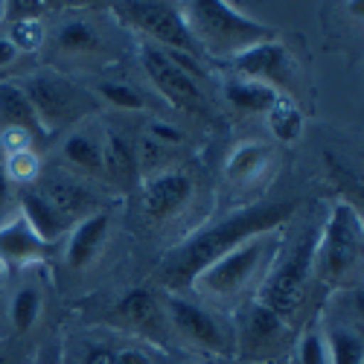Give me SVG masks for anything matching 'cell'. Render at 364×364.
<instances>
[{"mask_svg": "<svg viewBox=\"0 0 364 364\" xmlns=\"http://www.w3.org/2000/svg\"><path fill=\"white\" fill-rule=\"evenodd\" d=\"M291 210H294V204H289V201L286 204H257V207L239 210V213H230L222 222L198 230L196 236H190L184 245H178L164 259V280L172 289L190 286L198 271H204L210 262H216L236 245H242L245 239H251L257 233H271L274 228H280L291 216Z\"/></svg>", "mask_w": 364, "mask_h": 364, "instance_id": "6da1fadb", "label": "cell"}, {"mask_svg": "<svg viewBox=\"0 0 364 364\" xmlns=\"http://www.w3.org/2000/svg\"><path fill=\"white\" fill-rule=\"evenodd\" d=\"M178 9L201 55L233 62L248 47L274 38L265 23L242 15L239 9L228 4H216V0H207V4H181Z\"/></svg>", "mask_w": 364, "mask_h": 364, "instance_id": "7a4b0ae2", "label": "cell"}, {"mask_svg": "<svg viewBox=\"0 0 364 364\" xmlns=\"http://www.w3.org/2000/svg\"><path fill=\"white\" fill-rule=\"evenodd\" d=\"M271 245H274V236L271 233H257L245 239L242 245H236L216 262H210L204 271H198L190 283L193 291L213 303H228V300L242 297L262 277L265 262L271 257Z\"/></svg>", "mask_w": 364, "mask_h": 364, "instance_id": "3957f363", "label": "cell"}, {"mask_svg": "<svg viewBox=\"0 0 364 364\" xmlns=\"http://www.w3.org/2000/svg\"><path fill=\"white\" fill-rule=\"evenodd\" d=\"M358 259H361V219L355 207L341 201L332 207L329 219L318 230L315 274L329 286L347 283Z\"/></svg>", "mask_w": 364, "mask_h": 364, "instance_id": "277c9868", "label": "cell"}, {"mask_svg": "<svg viewBox=\"0 0 364 364\" xmlns=\"http://www.w3.org/2000/svg\"><path fill=\"white\" fill-rule=\"evenodd\" d=\"M315 245H318V230L303 236L283 257V262L268 271L257 291V300L262 306L283 321H291V315L300 309L303 297H306L309 277L315 271Z\"/></svg>", "mask_w": 364, "mask_h": 364, "instance_id": "5b68a950", "label": "cell"}, {"mask_svg": "<svg viewBox=\"0 0 364 364\" xmlns=\"http://www.w3.org/2000/svg\"><path fill=\"white\" fill-rule=\"evenodd\" d=\"M166 321L172 323V329L178 332L184 341H190L193 347L210 353V355H233L236 353V332L233 326L210 306L181 297V294H169L164 303Z\"/></svg>", "mask_w": 364, "mask_h": 364, "instance_id": "8992f818", "label": "cell"}, {"mask_svg": "<svg viewBox=\"0 0 364 364\" xmlns=\"http://www.w3.org/2000/svg\"><path fill=\"white\" fill-rule=\"evenodd\" d=\"M21 90L26 94V100L33 102L41 126L47 129V134H53L55 129L70 126L87 111V97L82 90L65 79L55 70H36L21 82Z\"/></svg>", "mask_w": 364, "mask_h": 364, "instance_id": "52a82bcc", "label": "cell"}, {"mask_svg": "<svg viewBox=\"0 0 364 364\" xmlns=\"http://www.w3.org/2000/svg\"><path fill=\"white\" fill-rule=\"evenodd\" d=\"M114 12L129 26H137L149 38V44L201 58L178 6H172V4H114Z\"/></svg>", "mask_w": 364, "mask_h": 364, "instance_id": "ba28073f", "label": "cell"}, {"mask_svg": "<svg viewBox=\"0 0 364 364\" xmlns=\"http://www.w3.org/2000/svg\"><path fill=\"white\" fill-rule=\"evenodd\" d=\"M140 62H143L146 76L155 82V87L161 90V94H164L172 105L184 108V111H201V108H204L201 85H198L184 68H178L161 47H155V44H143V50H140Z\"/></svg>", "mask_w": 364, "mask_h": 364, "instance_id": "9c48e42d", "label": "cell"}, {"mask_svg": "<svg viewBox=\"0 0 364 364\" xmlns=\"http://www.w3.org/2000/svg\"><path fill=\"white\" fill-rule=\"evenodd\" d=\"M230 68L239 73V79H254V82H262V85H271V87H283L289 82V53L280 41H262V44H254L248 47L242 55H236Z\"/></svg>", "mask_w": 364, "mask_h": 364, "instance_id": "30bf717a", "label": "cell"}, {"mask_svg": "<svg viewBox=\"0 0 364 364\" xmlns=\"http://www.w3.org/2000/svg\"><path fill=\"white\" fill-rule=\"evenodd\" d=\"M193 196V181L184 172H155L146 181L143 210L151 222L172 219Z\"/></svg>", "mask_w": 364, "mask_h": 364, "instance_id": "8fae6325", "label": "cell"}, {"mask_svg": "<svg viewBox=\"0 0 364 364\" xmlns=\"http://www.w3.org/2000/svg\"><path fill=\"white\" fill-rule=\"evenodd\" d=\"M236 332V350L242 344H251V350H262V353H274V347L283 341L286 336V321L277 318L271 309H265L259 300H254L251 306L245 309V315H242V323L233 326Z\"/></svg>", "mask_w": 364, "mask_h": 364, "instance_id": "7c38bea8", "label": "cell"}, {"mask_svg": "<svg viewBox=\"0 0 364 364\" xmlns=\"http://www.w3.org/2000/svg\"><path fill=\"white\" fill-rule=\"evenodd\" d=\"M36 190H38L68 222H82V219L87 216L90 204H94L90 193L79 184L76 178H70V175H65V172L38 178V187H36Z\"/></svg>", "mask_w": 364, "mask_h": 364, "instance_id": "4fadbf2b", "label": "cell"}, {"mask_svg": "<svg viewBox=\"0 0 364 364\" xmlns=\"http://www.w3.org/2000/svg\"><path fill=\"white\" fill-rule=\"evenodd\" d=\"M21 219L29 225V230H33L44 245L58 242L70 228V222L58 213V210L36 187H23L21 190Z\"/></svg>", "mask_w": 364, "mask_h": 364, "instance_id": "5bb4252c", "label": "cell"}, {"mask_svg": "<svg viewBox=\"0 0 364 364\" xmlns=\"http://www.w3.org/2000/svg\"><path fill=\"white\" fill-rule=\"evenodd\" d=\"M47 245L29 230V225L15 216L6 225H0V262L4 265H29L44 259Z\"/></svg>", "mask_w": 364, "mask_h": 364, "instance_id": "9a60e30c", "label": "cell"}, {"mask_svg": "<svg viewBox=\"0 0 364 364\" xmlns=\"http://www.w3.org/2000/svg\"><path fill=\"white\" fill-rule=\"evenodd\" d=\"M0 119L9 129H21L33 140H47V129L41 126V119L33 108V102L26 100L21 85L15 82H0Z\"/></svg>", "mask_w": 364, "mask_h": 364, "instance_id": "2e32d148", "label": "cell"}, {"mask_svg": "<svg viewBox=\"0 0 364 364\" xmlns=\"http://www.w3.org/2000/svg\"><path fill=\"white\" fill-rule=\"evenodd\" d=\"M108 228H111L108 213H90L82 222H76V228L68 236V262L73 268H85L102 248Z\"/></svg>", "mask_w": 364, "mask_h": 364, "instance_id": "e0dca14e", "label": "cell"}, {"mask_svg": "<svg viewBox=\"0 0 364 364\" xmlns=\"http://www.w3.org/2000/svg\"><path fill=\"white\" fill-rule=\"evenodd\" d=\"M271 158L274 155H271V149L265 143H242L230 151V158L225 164V175H228V181H233V184L248 187L268 172Z\"/></svg>", "mask_w": 364, "mask_h": 364, "instance_id": "ac0fdd59", "label": "cell"}, {"mask_svg": "<svg viewBox=\"0 0 364 364\" xmlns=\"http://www.w3.org/2000/svg\"><path fill=\"white\" fill-rule=\"evenodd\" d=\"M225 94L230 100L233 108L239 111H251V114H268L280 102V90L271 87V85H262V82H254V79H230Z\"/></svg>", "mask_w": 364, "mask_h": 364, "instance_id": "d6986e66", "label": "cell"}, {"mask_svg": "<svg viewBox=\"0 0 364 364\" xmlns=\"http://www.w3.org/2000/svg\"><path fill=\"white\" fill-rule=\"evenodd\" d=\"M100 146H102V175H108L117 184H132L137 178L134 146L123 134H114V132H108Z\"/></svg>", "mask_w": 364, "mask_h": 364, "instance_id": "ffe728a7", "label": "cell"}, {"mask_svg": "<svg viewBox=\"0 0 364 364\" xmlns=\"http://www.w3.org/2000/svg\"><path fill=\"white\" fill-rule=\"evenodd\" d=\"M117 315L123 318L132 329L149 332V329H155V323L161 318V306H158V300H155V294H151V291L134 289V291H129L123 300H119Z\"/></svg>", "mask_w": 364, "mask_h": 364, "instance_id": "44dd1931", "label": "cell"}, {"mask_svg": "<svg viewBox=\"0 0 364 364\" xmlns=\"http://www.w3.org/2000/svg\"><path fill=\"white\" fill-rule=\"evenodd\" d=\"M62 158L82 169V172H90V175H102V146L100 140H94L90 134H82V132H73L70 137H65L62 143Z\"/></svg>", "mask_w": 364, "mask_h": 364, "instance_id": "7402d4cb", "label": "cell"}, {"mask_svg": "<svg viewBox=\"0 0 364 364\" xmlns=\"http://www.w3.org/2000/svg\"><path fill=\"white\" fill-rule=\"evenodd\" d=\"M326 344V364H361L364 361V347H361V336L353 329L336 326L323 336Z\"/></svg>", "mask_w": 364, "mask_h": 364, "instance_id": "603a6c76", "label": "cell"}, {"mask_svg": "<svg viewBox=\"0 0 364 364\" xmlns=\"http://www.w3.org/2000/svg\"><path fill=\"white\" fill-rule=\"evenodd\" d=\"M268 126L280 143H294L303 132V114L297 111V105L291 100L280 97V102L268 111Z\"/></svg>", "mask_w": 364, "mask_h": 364, "instance_id": "cb8c5ba5", "label": "cell"}, {"mask_svg": "<svg viewBox=\"0 0 364 364\" xmlns=\"http://www.w3.org/2000/svg\"><path fill=\"white\" fill-rule=\"evenodd\" d=\"M41 315V291L36 286L21 289L9 303V321L18 332H29Z\"/></svg>", "mask_w": 364, "mask_h": 364, "instance_id": "d4e9b609", "label": "cell"}, {"mask_svg": "<svg viewBox=\"0 0 364 364\" xmlns=\"http://www.w3.org/2000/svg\"><path fill=\"white\" fill-rule=\"evenodd\" d=\"M4 172L9 184H33V181L41 178V158L36 155V149L15 151V155L4 158Z\"/></svg>", "mask_w": 364, "mask_h": 364, "instance_id": "484cf974", "label": "cell"}, {"mask_svg": "<svg viewBox=\"0 0 364 364\" xmlns=\"http://www.w3.org/2000/svg\"><path fill=\"white\" fill-rule=\"evenodd\" d=\"M58 47L65 53H87L97 47V33L85 21H70L58 29Z\"/></svg>", "mask_w": 364, "mask_h": 364, "instance_id": "4316f807", "label": "cell"}, {"mask_svg": "<svg viewBox=\"0 0 364 364\" xmlns=\"http://www.w3.org/2000/svg\"><path fill=\"white\" fill-rule=\"evenodd\" d=\"M6 38L21 50V53H33L44 44V23L41 18L33 21H12L6 29Z\"/></svg>", "mask_w": 364, "mask_h": 364, "instance_id": "83f0119b", "label": "cell"}, {"mask_svg": "<svg viewBox=\"0 0 364 364\" xmlns=\"http://www.w3.org/2000/svg\"><path fill=\"white\" fill-rule=\"evenodd\" d=\"M100 97L108 100L117 108H126V111H143L146 108L143 94H137L132 85H123V82H102L100 85Z\"/></svg>", "mask_w": 364, "mask_h": 364, "instance_id": "f1b7e54d", "label": "cell"}, {"mask_svg": "<svg viewBox=\"0 0 364 364\" xmlns=\"http://www.w3.org/2000/svg\"><path fill=\"white\" fill-rule=\"evenodd\" d=\"M291 364H326V344H323V332L309 329L306 336L297 344V355Z\"/></svg>", "mask_w": 364, "mask_h": 364, "instance_id": "f546056e", "label": "cell"}, {"mask_svg": "<svg viewBox=\"0 0 364 364\" xmlns=\"http://www.w3.org/2000/svg\"><path fill=\"white\" fill-rule=\"evenodd\" d=\"M164 151H166V146H164V143H158L155 137L143 134V137H140V143L134 146L137 169H155V166L164 161Z\"/></svg>", "mask_w": 364, "mask_h": 364, "instance_id": "4dcf8cb0", "label": "cell"}, {"mask_svg": "<svg viewBox=\"0 0 364 364\" xmlns=\"http://www.w3.org/2000/svg\"><path fill=\"white\" fill-rule=\"evenodd\" d=\"M23 149H33V137H29L26 132L9 129V126L0 129V158L15 155V151H23Z\"/></svg>", "mask_w": 364, "mask_h": 364, "instance_id": "1f68e13d", "label": "cell"}, {"mask_svg": "<svg viewBox=\"0 0 364 364\" xmlns=\"http://www.w3.org/2000/svg\"><path fill=\"white\" fill-rule=\"evenodd\" d=\"M114 364H155L151 358V350L143 344H119L114 347Z\"/></svg>", "mask_w": 364, "mask_h": 364, "instance_id": "d6a6232c", "label": "cell"}, {"mask_svg": "<svg viewBox=\"0 0 364 364\" xmlns=\"http://www.w3.org/2000/svg\"><path fill=\"white\" fill-rule=\"evenodd\" d=\"M79 364H114V347L111 344H87Z\"/></svg>", "mask_w": 364, "mask_h": 364, "instance_id": "836d02e7", "label": "cell"}, {"mask_svg": "<svg viewBox=\"0 0 364 364\" xmlns=\"http://www.w3.org/2000/svg\"><path fill=\"white\" fill-rule=\"evenodd\" d=\"M21 58V50L6 38V36H0V70H6V68H12L15 62Z\"/></svg>", "mask_w": 364, "mask_h": 364, "instance_id": "e575fe53", "label": "cell"}, {"mask_svg": "<svg viewBox=\"0 0 364 364\" xmlns=\"http://www.w3.org/2000/svg\"><path fill=\"white\" fill-rule=\"evenodd\" d=\"M6 201H9V178L4 172V158H0V210L6 207Z\"/></svg>", "mask_w": 364, "mask_h": 364, "instance_id": "d590c367", "label": "cell"}, {"mask_svg": "<svg viewBox=\"0 0 364 364\" xmlns=\"http://www.w3.org/2000/svg\"><path fill=\"white\" fill-rule=\"evenodd\" d=\"M4 23H6V4L0 0V26H4Z\"/></svg>", "mask_w": 364, "mask_h": 364, "instance_id": "8d00e7d4", "label": "cell"}, {"mask_svg": "<svg viewBox=\"0 0 364 364\" xmlns=\"http://www.w3.org/2000/svg\"><path fill=\"white\" fill-rule=\"evenodd\" d=\"M4 271H6V265H4V262H0V277H4Z\"/></svg>", "mask_w": 364, "mask_h": 364, "instance_id": "74e56055", "label": "cell"}, {"mask_svg": "<svg viewBox=\"0 0 364 364\" xmlns=\"http://www.w3.org/2000/svg\"><path fill=\"white\" fill-rule=\"evenodd\" d=\"M265 364H280V361H265Z\"/></svg>", "mask_w": 364, "mask_h": 364, "instance_id": "f35d334b", "label": "cell"}, {"mask_svg": "<svg viewBox=\"0 0 364 364\" xmlns=\"http://www.w3.org/2000/svg\"><path fill=\"white\" fill-rule=\"evenodd\" d=\"M0 364H4V355H0Z\"/></svg>", "mask_w": 364, "mask_h": 364, "instance_id": "ab89813d", "label": "cell"}]
</instances>
